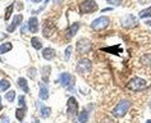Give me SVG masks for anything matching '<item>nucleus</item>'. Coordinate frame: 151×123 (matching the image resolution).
<instances>
[{
  "mask_svg": "<svg viewBox=\"0 0 151 123\" xmlns=\"http://www.w3.org/2000/svg\"><path fill=\"white\" fill-rule=\"evenodd\" d=\"M47 98H49V91H47L46 85L41 83L40 85V99L41 100H46Z\"/></svg>",
  "mask_w": 151,
  "mask_h": 123,
  "instance_id": "obj_15",
  "label": "nucleus"
},
{
  "mask_svg": "<svg viewBox=\"0 0 151 123\" xmlns=\"http://www.w3.org/2000/svg\"><path fill=\"white\" fill-rule=\"evenodd\" d=\"M31 44H32V46L35 47V49H41L42 47V42H41V40L39 39V37H33V39L31 40Z\"/></svg>",
  "mask_w": 151,
  "mask_h": 123,
  "instance_id": "obj_19",
  "label": "nucleus"
},
{
  "mask_svg": "<svg viewBox=\"0 0 151 123\" xmlns=\"http://www.w3.org/2000/svg\"><path fill=\"white\" fill-rule=\"evenodd\" d=\"M24 110L22 109V108H18V109L16 110V117L18 121H23V118H24Z\"/></svg>",
  "mask_w": 151,
  "mask_h": 123,
  "instance_id": "obj_24",
  "label": "nucleus"
},
{
  "mask_svg": "<svg viewBox=\"0 0 151 123\" xmlns=\"http://www.w3.org/2000/svg\"><path fill=\"white\" fill-rule=\"evenodd\" d=\"M145 23H146L147 26H150V27H151V19H150V21H145Z\"/></svg>",
  "mask_w": 151,
  "mask_h": 123,
  "instance_id": "obj_30",
  "label": "nucleus"
},
{
  "mask_svg": "<svg viewBox=\"0 0 151 123\" xmlns=\"http://www.w3.org/2000/svg\"><path fill=\"white\" fill-rule=\"evenodd\" d=\"M91 68H92V64L88 59H81L77 64V72L80 74H85V73L91 72Z\"/></svg>",
  "mask_w": 151,
  "mask_h": 123,
  "instance_id": "obj_7",
  "label": "nucleus"
},
{
  "mask_svg": "<svg viewBox=\"0 0 151 123\" xmlns=\"http://www.w3.org/2000/svg\"><path fill=\"white\" fill-rule=\"evenodd\" d=\"M33 122H35V123H40L39 119H33Z\"/></svg>",
  "mask_w": 151,
  "mask_h": 123,
  "instance_id": "obj_31",
  "label": "nucleus"
},
{
  "mask_svg": "<svg viewBox=\"0 0 151 123\" xmlns=\"http://www.w3.org/2000/svg\"><path fill=\"white\" fill-rule=\"evenodd\" d=\"M146 123H151V119H147V121H146Z\"/></svg>",
  "mask_w": 151,
  "mask_h": 123,
  "instance_id": "obj_34",
  "label": "nucleus"
},
{
  "mask_svg": "<svg viewBox=\"0 0 151 123\" xmlns=\"http://www.w3.org/2000/svg\"><path fill=\"white\" fill-rule=\"evenodd\" d=\"M18 100H19V106L22 108V106H26V99H24V96H19V99H18Z\"/></svg>",
  "mask_w": 151,
  "mask_h": 123,
  "instance_id": "obj_27",
  "label": "nucleus"
},
{
  "mask_svg": "<svg viewBox=\"0 0 151 123\" xmlns=\"http://www.w3.org/2000/svg\"><path fill=\"white\" fill-rule=\"evenodd\" d=\"M99 9V6H97V3L95 0H83V1L80 4V10L81 13H93L96 12V10Z\"/></svg>",
  "mask_w": 151,
  "mask_h": 123,
  "instance_id": "obj_3",
  "label": "nucleus"
},
{
  "mask_svg": "<svg viewBox=\"0 0 151 123\" xmlns=\"http://www.w3.org/2000/svg\"><path fill=\"white\" fill-rule=\"evenodd\" d=\"M59 82L64 87H69V85L73 83V76L69 73H67V72H64L59 76Z\"/></svg>",
  "mask_w": 151,
  "mask_h": 123,
  "instance_id": "obj_9",
  "label": "nucleus"
},
{
  "mask_svg": "<svg viewBox=\"0 0 151 123\" xmlns=\"http://www.w3.org/2000/svg\"><path fill=\"white\" fill-rule=\"evenodd\" d=\"M12 42H5L3 44V45H0V53H6V51H10L12 50Z\"/></svg>",
  "mask_w": 151,
  "mask_h": 123,
  "instance_id": "obj_20",
  "label": "nucleus"
},
{
  "mask_svg": "<svg viewBox=\"0 0 151 123\" xmlns=\"http://www.w3.org/2000/svg\"><path fill=\"white\" fill-rule=\"evenodd\" d=\"M28 29L31 32H37L39 31V22H37V18L36 17H32L31 19L28 21Z\"/></svg>",
  "mask_w": 151,
  "mask_h": 123,
  "instance_id": "obj_11",
  "label": "nucleus"
},
{
  "mask_svg": "<svg viewBox=\"0 0 151 123\" xmlns=\"http://www.w3.org/2000/svg\"><path fill=\"white\" fill-rule=\"evenodd\" d=\"M40 111H41V117L47 118L49 115H50V113H51V109L50 108H47V106H45V105H41L40 106Z\"/></svg>",
  "mask_w": 151,
  "mask_h": 123,
  "instance_id": "obj_18",
  "label": "nucleus"
},
{
  "mask_svg": "<svg viewBox=\"0 0 151 123\" xmlns=\"http://www.w3.org/2000/svg\"><path fill=\"white\" fill-rule=\"evenodd\" d=\"M129 108H131L129 100H120V101L116 104L114 108H113L111 113H113V115H114L115 118H122L128 113Z\"/></svg>",
  "mask_w": 151,
  "mask_h": 123,
  "instance_id": "obj_1",
  "label": "nucleus"
},
{
  "mask_svg": "<svg viewBox=\"0 0 151 123\" xmlns=\"http://www.w3.org/2000/svg\"><path fill=\"white\" fill-rule=\"evenodd\" d=\"M109 23H110V19H109L108 17H99V18H96V19L92 21L91 28L93 31H103V29H105L108 27Z\"/></svg>",
  "mask_w": 151,
  "mask_h": 123,
  "instance_id": "obj_4",
  "label": "nucleus"
},
{
  "mask_svg": "<svg viewBox=\"0 0 151 123\" xmlns=\"http://www.w3.org/2000/svg\"><path fill=\"white\" fill-rule=\"evenodd\" d=\"M138 17L141 18V19H146V18H150V17H151V5L147 6L146 9H142L141 12L138 13Z\"/></svg>",
  "mask_w": 151,
  "mask_h": 123,
  "instance_id": "obj_16",
  "label": "nucleus"
},
{
  "mask_svg": "<svg viewBox=\"0 0 151 123\" xmlns=\"http://www.w3.org/2000/svg\"><path fill=\"white\" fill-rule=\"evenodd\" d=\"M42 57L46 59V60H51V59L55 57V51L50 49V47H46V49H44V51H42Z\"/></svg>",
  "mask_w": 151,
  "mask_h": 123,
  "instance_id": "obj_14",
  "label": "nucleus"
},
{
  "mask_svg": "<svg viewBox=\"0 0 151 123\" xmlns=\"http://www.w3.org/2000/svg\"><path fill=\"white\" fill-rule=\"evenodd\" d=\"M88 119V111L87 110H82L80 114L77 115V119H76V123H86Z\"/></svg>",
  "mask_w": 151,
  "mask_h": 123,
  "instance_id": "obj_13",
  "label": "nucleus"
},
{
  "mask_svg": "<svg viewBox=\"0 0 151 123\" xmlns=\"http://www.w3.org/2000/svg\"><path fill=\"white\" fill-rule=\"evenodd\" d=\"M22 19H23V17H22L21 14H17V16H14V17H13V22H12V24L8 26L6 31H8V32H13V31H14V28H16L17 26L22 22Z\"/></svg>",
  "mask_w": 151,
  "mask_h": 123,
  "instance_id": "obj_10",
  "label": "nucleus"
},
{
  "mask_svg": "<svg viewBox=\"0 0 151 123\" xmlns=\"http://www.w3.org/2000/svg\"><path fill=\"white\" fill-rule=\"evenodd\" d=\"M78 28H80V23H78V22H76V23L72 24L70 27L68 28V32H67V37H68V39H72V37L77 33Z\"/></svg>",
  "mask_w": 151,
  "mask_h": 123,
  "instance_id": "obj_12",
  "label": "nucleus"
},
{
  "mask_svg": "<svg viewBox=\"0 0 151 123\" xmlns=\"http://www.w3.org/2000/svg\"><path fill=\"white\" fill-rule=\"evenodd\" d=\"M12 10H13V5H9L8 8H6V13H5V21H9L10 14H12Z\"/></svg>",
  "mask_w": 151,
  "mask_h": 123,
  "instance_id": "obj_26",
  "label": "nucleus"
},
{
  "mask_svg": "<svg viewBox=\"0 0 151 123\" xmlns=\"http://www.w3.org/2000/svg\"><path fill=\"white\" fill-rule=\"evenodd\" d=\"M1 106H3V104H1V98H0V109H1Z\"/></svg>",
  "mask_w": 151,
  "mask_h": 123,
  "instance_id": "obj_32",
  "label": "nucleus"
},
{
  "mask_svg": "<svg viewBox=\"0 0 151 123\" xmlns=\"http://www.w3.org/2000/svg\"><path fill=\"white\" fill-rule=\"evenodd\" d=\"M67 113L69 117H77L78 115V103L74 98H69L67 103Z\"/></svg>",
  "mask_w": 151,
  "mask_h": 123,
  "instance_id": "obj_5",
  "label": "nucleus"
},
{
  "mask_svg": "<svg viewBox=\"0 0 151 123\" xmlns=\"http://www.w3.org/2000/svg\"><path fill=\"white\" fill-rule=\"evenodd\" d=\"M141 62H142V64H145V65H151V54L143 55L141 58Z\"/></svg>",
  "mask_w": 151,
  "mask_h": 123,
  "instance_id": "obj_23",
  "label": "nucleus"
},
{
  "mask_svg": "<svg viewBox=\"0 0 151 123\" xmlns=\"http://www.w3.org/2000/svg\"><path fill=\"white\" fill-rule=\"evenodd\" d=\"M5 99L8 100L9 103H13V100L16 99V91H14V90H10V91H8V92H6V94H5Z\"/></svg>",
  "mask_w": 151,
  "mask_h": 123,
  "instance_id": "obj_22",
  "label": "nucleus"
},
{
  "mask_svg": "<svg viewBox=\"0 0 151 123\" xmlns=\"http://www.w3.org/2000/svg\"><path fill=\"white\" fill-rule=\"evenodd\" d=\"M76 49L80 54L83 53H88L91 50V42L87 39H80L77 41V45H76Z\"/></svg>",
  "mask_w": 151,
  "mask_h": 123,
  "instance_id": "obj_6",
  "label": "nucleus"
},
{
  "mask_svg": "<svg viewBox=\"0 0 151 123\" xmlns=\"http://www.w3.org/2000/svg\"><path fill=\"white\" fill-rule=\"evenodd\" d=\"M32 1H35V3H39V1H41V0H32Z\"/></svg>",
  "mask_w": 151,
  "mask_h": 123,
  "instance_id": "obj_33",
  "label": "nucleus"
},
{
  "mask_svg": "<svg viewBox=\"0 0 151 123\" xmlns=\"http://www.w3.org/2000/svg\"><path fill=\"white\" fill-rule=\"evenodd\" d=\"M110 10H113V9H111V8H104L103 10H101V12H104V13H105V12H110Z\"/></svg>",
  "mask_w": 151,
  "mask_h": 123,
  "instance_id": "obj_29",
  "label": "nucleus"
},
{
  "mask_svg": "<svg viewBox=\"0 0 151 123\" xmlns=\"http://www.w3.org/2000/svg\"><path fill=\"white\" fill-rule=\"evenodd\" d=\"M147 86V82L143 80V78L141 77H134V78H132V80L127 83V88L128 90H131V91H142V90H145Z\"/></svg>",
  "mask_w": 151,
  "mask_h": 123,
  "instance_id": "obj_2",
  "label": "nucleus"
},
{
  "mask_svg": "<svg viewBox=\"0 0 151 123\" xmlns=\"http://www.w3.org/2000/svg\"><path fill=\"white\" fill-rule=\"evenodd\" d=\"M70 53H72V46H68L67 50H65V59H69Z\"/></svg>",
  "mask_w": 151,
  "mask_h": 123,
  "instance_id": "obj_28",
  "label": "nucleus"
},
{
  "mask_svg": "<svg viewBox=\"0 0 151 123\" xmlns=\"http://www.w3.org/2000/svg\"><path fill=\"white\" fill-rule=\"evenodd\" d=\"M18 86H19L22 90H23L24 92H29V87H28V83H27V81L24 80L23 77H21V78H18Z\"/></svg>",
  "mask_w": 151,
  "mask_h": 123,
  "instance_id": "obj_17",
  "label": "nucleus"
},
{
  "mask_svg": "<svg viewBox=\"0 0 151 123\" xmlns=\"http://www.w3.org/2000/svg\"><path fill=\"white\" fill-rule=\"evenodd\" d=\"M10 87V82L8 80H1L0 81V91H5Z\"/></svg>",
  "mask_w": 151,
  "mask_h": 123,
  "instance_id": "obj_21",
  "label": "nucleus"
},
{
  "mask_svg": "<svg viewBox=\"0 0 151 123\" xmlns=\"http://www.w3.org/2000/svg\"><path fill=\"white\" fill-rule=\"evenodd\" d=\"M106 3L113 5V6H118V5L122 4V0H106Z\"/></svg>",
  "mask_w": 151,
  "mask_h": 123,
  "instance_id": "obj_25",
  "label": "nucleus"
},
{
  "mask_svg": "<svg viewBox=\"0 0 151 123\" xmlns=\"http://www.w3.org/2000/svg\"><path fill=\"white\" fill-rule=\"evenodd\" d=\"M122 26L126 28H133L137 26V19L133 14H127L126 17L122 18Z\"/></svg>",
  "mask_w": 151,
  "mask_h": 123,
  "instance_id": "obj_8",
  "label": "nucleus"
}]
</instances>
